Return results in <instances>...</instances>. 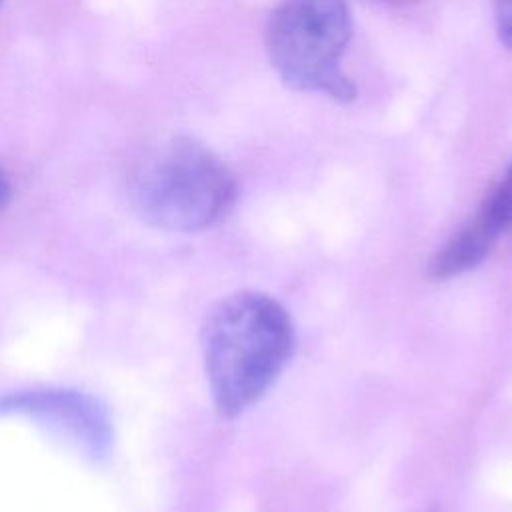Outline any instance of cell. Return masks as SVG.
<instances>
[{"label":"cell","instance_id":"5","mask_svg":"<svg viewBox=\"0 0 512 512\" xmlns=\"http://www.w3.org/2000/svg\"><path fill=\"white\" fill-rule=\"evenodd\" d=\"M512 190L502 178L482 202L478 214L430 260L432 278H452L478 266L502 232L508 230Z\"/></svg>","mask_w":512,"mask_h":512},{"label":"cell","instance_id":"4","mask_svg":"<svg viewBox=\"0 0 512 512\" xmlns=\"http://www.w3.org/2000/svg\"><path fill=\"white\" fill-rule=\"evenodd\" d=\"M0 412L40 422L92 458L104 456L112 442L106 410L98 400L76 390L42 388L8 394L0 398Z\"/></svg>","mask_w":512,"mask_h":512},{"label":"cell","instance_id":"3","mask_svg":"<svg viewBox=\"0 0 512 512\" xmlns=\"http://www.w3.org/2000/svg\"><path fill=\"white\" fill-rule=\"evenodd\" d=\"M352 32L354 16L344 0H284L266 24V50L288 88L348 104L358 92L340 60Z\"/></svg>","mask_w":512,"mask_h":512},{"label":"cell","instance_id":"9","mask_svg":"<svg viewBox=\"0 0 512 512\" xmlns=\"http://www.w3.org/2000/svg\"><path fill=\"white\" fill-rule=\"evenodd\" d=\"M386 2H394V4H408V2H418V0H386Z\"/></svg>","mask_w":512,"mask_h":512},{"label":"cell","instance_id":"1","mask_svg":"<svg viewBox=\"0 0 512 512\" xmlns=\"http://www.w3.org/2000/svg\"><path fill=\"white\" fill-rule=\"evenodd\" d=\"M294 352L286 308L268 294L236 292L220 300L202 330V354L216 408L236 416L276 382Z\"/></svg>","mask_w":512,"mask_h":512},{"label":"cell","instance_id":"2","mask_svg":"<svg viewBox=\"0 0 512 512\" xmlns=\"http://www.w3.org/2000/svg\"><path fill=\"white\" fill-rule=\"evenodd\" d=\"M128 198L150 226L198 232L230 210L236 180L208 146L190 136H172L136 160L128 174Z\"/></svg>","mask_w":512,"mask_h":512},{"label":"cell","instance_id":"7","mask_svg":"<svg viewBox=\"0 0 512 512\" xmlns=\"http://www.w3.org/2000/svg\"><path fill=\"white\" fill-rule=\"evenodd\" d=\"M8 192H10V184H8L6 172H4V170H2V166H0V206L6 202Z\"/></svg>","mask_w":512,"mask_h":512},{"label":"cell","instance_id":"10","mask_svg":"<svg viewBox=\"0 0 512 512\" xmlns=\"http://www.w3.org/2000/svg\"><path fill=\"white\" fill-rule=\"evenodd\" d=\"M2 2H4V0H0V6H2Z\"/></svg>","mask_w":512,"mask_h":512},{"label":"cell","instance_id":"8","mask_svg":"<svg viewBox=\"0 0 512 512\" xmlns=\"http://www.w3.org/2000/svg\"><path fill=\"white\" fill-rule=\"evenodd\" d=\"M506 182H508V186H510V190H512V164L508 166V170H506V174L502 176ZM508 230H510V234H512V212H510V222H508Z\"/></svg>","mask_w":512,"mask_h":512},{"label":"cell","instance_id":"6","mask_svg":"<svg viewBox=\"0 0 512 512\" xmlns=\"http://www.w3.org/2000/svg\"><path fill=\"white\" fill-rule=\"evenodd\" d=\"M494 20L500 42L512 50V0H494Z\"/></svg>","mask_w":512,"mask_h":512}]
</instances>
